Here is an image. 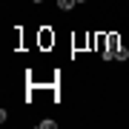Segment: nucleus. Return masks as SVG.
Listing matches in <instances>:
<instances>
[{"label":"nucleus","instance_id":"nucleus-2","mask_svg":"<svg viewBox=\"0 0 129 129\" xmlns=\"http://www.w3.org/2000/svg\"><path fill=\"white\" fill-rule=\"evenodd\" d=\"M75 3H78V0H57V6H60L63 12H72V9H75Z\"/></svg>","mask_w":129,"mask_h":129},{"label":"nucleus","instance_id":"nucleus-3","mask_svg":"<svg viewBox=\"0 0 129 129\" xmlns=\"http://www.w3.org/2000/svg\"><path fill=\"white\" fill-rule=\"evenodd\" d=\"M40 129H55L57 126V120H52V118H46V120H40V123H37Z\"/></svg>","mask_w":129,"mask_h":129},{"label":"nucleus","instance_id":"nucleus-1","mask_svg":"<svg viewBox=\"0 0 129 129\" xmlns=\"http://www.w3.org/2000/svg\"><path fill=\"white\" fill-rule=\"evenodd\" d=\"M115 57H118V60H126V57H129V49H126V46H115Z\"/></svg>","mask_w":129,"mask_h":129},{"label":"nucleus","instance_id":"nucleus-5","mask_svg":"<svg viewBox=\"0 0 129 129\" xmlns=\"http://www.w3.org/2000/svg\"><path fill=\"white\" fill-rule=\"evenodd\" d=\"M78 3H83V0H78Z\"/></svg>","mask_w":129,"mask_h":129},{"label":"nucleus","instance_id":"nucleus-4","mask_svg":"<svg viewBox=\"0 0 129 129\" xmlns=\"http://www.w3.org/2000/svg\"><path fill=\"white\" fill-rule=\"evenodd\" d=\"M32 3H43V0H32Z\"/></svg>","mask_w":129,"mask_h":129}]
</instances>
